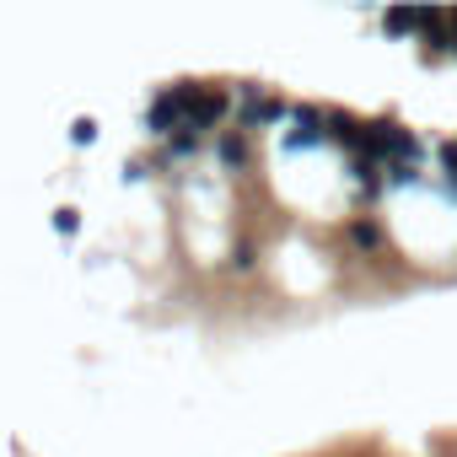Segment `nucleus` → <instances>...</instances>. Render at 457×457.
<instances>
[{"label": "nucleus", "instance_id": "obj_11", "mask_svg": "<svg viewBox=\"0 0 457 457\" xmlns=\"http://www.w3.org/2000/svg\"><path fill=\"white\" fill-rule=\"evenodd\" d=\"M232 264H237V270H253V243H237V253H232Z\"/></svg>", "mask_w": 457, "mask_h": 457}, {"label": "nucleus", "instance_id": "obj_8", "mask_svg": "<svg viewBox=\"0 0 457 457\" xmlns=\"http://www.w3.org/2000/svg\"><path fill=\"white\" fill-rule=\"evenodd\" d=\"M414 178H420V172H414V167H403V162H393V167H387V183H393V188H409Z\"/></svg>", "mask_w": 457, "mask_h": 457}, {"label": "nucleus", "instance_id": "obj_6", "mask_svg": "<svg viewBox=\"0 0 457 457\" xmlns=\"http://www.w3.org/2000/svg\"><path fill=\"white\" fill-rule=\"evenodd\" d=\"M420 28V12H387V33H414Z\"/></svg>", "mask_w": 457, "mask_h": 457}, {"label": "nucleus", "instance_id": "obj_12", "mask_svg": "<svg viewBox=\"0 0 457 457\" xmlns=\"http://www.w3.org/2000/svg\"><path fill=\"white\" fill-rule=\"evenodd\" d=\"M54 226H60V232L71 237V232H76V210H60V215H54Z\"/></svg>", "mask_w": 457, "mask_h": 457}, {"label": "nucleus", "instance_id": "obj_9", "mask_svg": "<svg viewBox=\"0 0 457 457\" xmlns=\"http://www.w3.org/2000/svg\"><path fill=\"white\" fill-rule=\"evenodd\" d=\"M436 156H441V167H446V178H457V140H446V145H441Z\"/></svg>", "mask_w": 457, "mask_h": 457}, {"label": "nucleus", "instance_id": "obj_4", "mask_svg": "<svg viewBox=\"0 0 457 457\" xmlns=\"http://www.w3.org/2000/svg\"><path fill=\"white\" fill-rule=\"evenodd\" d=\"M350 243H355L361 253H377V248H382V226H377V220H350Z\"/></svg>", "mask_w": 457, "mask_h": 457}, {"label": "nucleus", "instance_id": "obj_1", "mask_svg": "<svg viewBox=\"0 0 457 457\" xmlns=\"http://www.w3.org/2000/svg\"><path fill=\"white\" fill-rule=\"evenodd\" d=\"M318 140H328V113L312 103L291 108V145H318Z\"/></svg>", "mask_w": 457, "mask_h": 457}, {"label": "nucleus", "instance_id": "obj_7", "mask_svg": "<svg viewBox=\"0 0 457 457\" xmlns=\"http://www.w3.org/2000/svg\"><path fill=\"white\" fill-rule=\"evenodd\" d=\"M71 140H76V145H92V140H97V124H92V119H76V124H71Z\"/></svg>", "mask_w": 457, "mask_h": 457}, {"label": "nucleus", "instance_id": "obj_10", "mask_svg": "<svg viewBox=\"0 0 457 457\" xmlns=\"http://www.w3.org/2000/svg\"><path fill=\"white\" fill-rule=\"evenodd\" d=\"M286 119V103H275V97H264V124H280Z\"/></svg>", "mask_w": 457, "mask_h": 457}, {"label": "nucleus", "instance_id": "obj_2", "mask_svg": "<svg viewBox=\"0 0 457 457\" xmlns=\"http://www.w3.org/2000/svg\"><path fill=\"white\" fill-rule=\"evenodd\" d=\"M220 119H226V92L199 87V97L188 103V129H220Z\"/></svg>", "mask_w": 457, "mask_h": 457}, {"label": "nucleus", "instance_id": "obj_5", "mask_svg": "<svg viewBox=\"0 0 457 457\" xmlns=\"http://www.w3.org/2000/svg\"><path fill=\"white\" fill-rule=\"evenodd\" d=\"M194 145H199V129L172 135V140H167V162H172V156H194Z\"/></svg>", "mask_w": 457, "mask_h": 457}, {"label": "nucleus", "instance_id": "obj_3", "mask_svg": "<svg viewBox=\"0 0 457 457\" xmlns=\"http://www.w3.org/2000/svg\"><path fill=\"white\" fill-rule=\"evenodd\" d=\"M215 156H220L226 167H248V145H243V135H215Z\"/></svg>", "mask_w": 457, "mask_h": 457}]
</instances>
